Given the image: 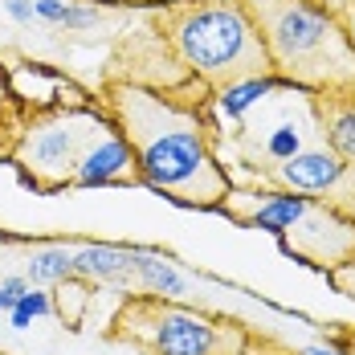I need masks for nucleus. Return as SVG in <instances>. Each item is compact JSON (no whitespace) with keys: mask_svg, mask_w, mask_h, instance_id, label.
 <instances>
[{"mask_svg":"<svg viewBox=\"0 0 355 355\" xmlns=\"http://www.w3.org/2000/svg\"><path fill=\"white\" fill-rule=\"evenodd\" d=\"M70 278H78L73 274V249L49 245V249H37L29 257V282L33 286H62Z\"/></svg>","mask_w":355,"mask_h":355,"instance_id":"nucleus-13","label":"nucleus"},{"mask_svg":"<svg viewBox=\"0 0 355 355\" xmlns=\"http://www.w3.org/2000/svg\"><path fill=\"white\" fill-rule=\"evenodd\" d=\"M278 82L306 94L355 90V49L322 0H241Z\"/></svg>","mask_w":355,"mask_h":355,"instance_id":"nucleus-2","label":"nucleus"},{"mask_svg":"<svg viewBox=\"0 0 355 355\" xmlns=\"http://www.w3.org/2000/svg\"><path fill=\"white\" fill-rule=\"evenodd\" d=\"M4 12L17 21V25H29L37 12H33V0H4Z\"/></svg>","mask_w":355,"mask_h":355,"instance_id":"nucleus-18","label":"nucleus"},{"mask_svg":"<svg viewBox=\"0 0 355 355\" xmlns=\"http://www.w3.org/2000/svg\"><path fill=\"white\" fill-rule=\"evenodd\" d=\"M331 8H335V17H339V25H343V33H347V41L355 49V0H335Z\"/></svg>","mask_w":355,"mask_h":355,"instance_id":"nucleus-17","label":"nucleus"},{"mask_svg":"<svg viewBox=\"0 0 355 355\" xmlns=\"http://www.w3.org/2000/svg\"><path fill=\"white\" fill-rule=\"evenodd\" d=\"M302 355H343V352H335V347H322V343H319V347H306Z\"/></svg>","mask_w":355,"mask_h":355,"instance_id":"nucleus-22","label":"nucleus"},{"mask_svg":"<svg viewBox=\"0 0 355 355\" xmlns=\"http://www.w3.org/2000/svg\"><path fill=\"white\" fill-rule=\"evenodd\" d=\"M12 302H17V298H12V294H8V290L0 286V311H12Z\"/></svg>","mask_w":355,"mask_h":355,"instance_id":"nucleus-21","label":"nucleus"},{"mask_svg":"<svg viewBox=\"0 0 355 355\" xmlns=\"http://www.w3.org/2000/svg\"><path fill=\"white\" fill-rule=\"evenodd\" d=\"M135 278H139L155 298H184V294H192V282L180 274L172 261H164V257H155V253H135Z\"/></svg>","mask_w":355,"mask_h":355,"instance_id":"nucleus-12","label":"nucleus"},{"mask_svg":"<svg viewBox=\"0 0 355 355\" xmlns=\"http://www.w3.org/2000/svg\"><path fill=\"white\" fill-rule=\"evenodd\" d=\"M319 200H327L335 213H343L355 225V164H347V168H343V176L335 180V188H331L327 196H319Z\"/></svg>","mask_w":355,"mask_h":355,"instance_id":"nucleus-15","label":"nucleus"},{"mask_svg":"<svg viewBox=\"0 0 355 355\" xmlns=\"http://www.w3.org/2000/svg\"><path fill=\"white\" fill-rule=\"evenodd\" d=\"M90 4H119V8H127V4H164V0H90Z\"/></svg>","mask_w":355,"mask_h":355,"instance_id":"nucleus-20","label":"nucleus"},{"mask_svg":"<svg viewBox=\"0 0 355 355\" xmlns=\"http://www.w3.org/2000/svg\"><path fill=\"white\" fill-rule=\"evenodd\" d=\"M127 319L139 322L131 331L143 335L151 355H229L241 343V335L229 331V322H216L184 306H164V298L139 302L135 311H127Z\"/></svg>","mask_w":355,"mask_h":355,"instance_id":"nucleus-5","label":"nucleus"},{"mask_svg":"<svg viewBox=\"0 0 355 355\" xmlns=\"http://www.w3.org/2000/svg\"><path fill=\"white\" fill-rule=\"evenodd\" d=\"M168 37L176 45L180 62L216 90L241 78L274 73L261 33L241 0H192V4H172Z\"/></svg>","mask_w":355,"mask_h":355,"instance_id":"nucleus-3","label":"nucleus"},{"mask_svg":"<svg viewBox=\"0 0 355 355\" xmlns=\"http://www.w3.org/2000/svg\"><path fill=\"white\" fill-rule=\"evenodd\" d=\"M286 253L322 266V270H339L343 261L355 257V225L343 213H335L327 200L311 196V205L298 213V220L282 233Z\"/></svg>","mask_w":355,"mask_h":355,"instance_id":"nucleus-6","label":"nucleus"},{"mask_svg":"<svg viewBox=\"0 0 355 355\" xmlns=\"http://www.w3.org/2000/svg\"><path fill=\"white\" fill-rule=\"evenodd\" d=\"M98 127H103V119L86 114V110H66V114H53V119L29 127L21 147H17L21 172L33 180L37 188H45V192L70 184L73 168H78V155H82L86 139Z\"/></svg>","mask_w":355,"mask_h":355,"instance_id":"nucleus-4","label":"nucleus"},{"mask_svg":"<svg viewBox=\"0 0 355 355\" xmlns=\"http://www.w3.org/2000/svg\"><path fill=\"white\" fill-rule=\"evenodd\" d=\"M135 253H139V249L82 245V249H73V274H78V278H98V282H131V274H135Z\"/></svg>","mask_w":355,"mask_h":355,"instance_id":"nucleus-10","label":"nucleus"},{"mask_svg":"<svg viewBox=\"0 0 355 355\" xmlns=\"http://www.w3.org/2000/svg\"><path fill=\"white\" fill-rule=\"evenodd\" d=\"M135 180H139V168H135L127 139L119 131L98 127L82 147L70 184L73 188H107V184H135Z\"/></svg>","mask_w":355,"mask_h":355,"instance_id":"nucleus-7","label":"nucleus"},{"mask_svg":"<svg viewBox=\"0 0 355 355\" xmlns=\"http://www.w3.org/2000/svg\"><path fill=\"white\" fill-rule=\"evenodd\" d=\"M45 315H53L49 294H45V290H37V286H29V290L12 302L8 322H12V331H29V327H33V319H45Z\"/></svg>","mask_w":355,"mask_h":355,"instance_id":"nucleus-14","label":"nucleus"},{"mask_svg":"<svg viewBox=\"0 0 355 355\" xmlns=\"http://www.w3.org/2000/svg\"><path fill=\"white\" fill-rule=\"evenodd\" d=\"M107 98L147 188L184 209H220L229 200V176L216 164L196 110L176 107L139 82H114Z\"/></svg>","mask_w":355,"mask_h":355,"instance_id":"nucleus-1","label":"nucleus"},{"mask_svg":"<svg viewBox=\"0 0 355 355\" xmlns=\"http://www.w3.org/2000/svg\"><path fill=\"white\" fill-rule=\"evenodd\" d=\"M282 82L274 78V73H257V78H241V82H229V86H220L216 90V103L220 110L229 114V119H245L253 107H261L274 90H278Z\"/></svg>","mask_w":355,"mask_h":355,"instance_id":"nucleus-11","label":"nucleus"},{"mask_svg":"<svg viewBox=\"0 0 355 355\" xmlns=\"http://www.w3.org/2000/svg\"><path fill=\"white\" fill-rule=\"evenodd\" d=\"M70 4L73 0H33V12H37V21H45V25H62Z\"/></svg>","mask_w":355,"mask_h":355,"instance_id":"nucleus-16","label":"nucleus"},{"mask_svg":"<svg viewBox=\"0 0 355 355\" xmlns=\"http://www.w3.org/2000/svg\"><path fill=\"white\" fill-rule=\"evenodd\" d=\"M315 119H319L322 143L343 164H355V90H322V94H315Z\"/></svg>","mask_w":355,"mask_h":355,"instance_id":"nucleus-9","label":"nucleus"},{"mask_svg":"<svg viewBox=\"0 0 355 355\" xmlns=\"http://www.w3.org/2000/svg\"><path fill=\"white\" fill-rule=\"evenodd\" d=\"M343 159L327 147V143H311L298 155H290L282 164H274V180L286 192H302V196H327L335 188V180L343 176Z\"/></svg>","mask_w":355,"mask_h":355,"instance_id":"nucleus-8","label":"nucleus"},{"mask_svg":"<svg viewBox=\"0 0 355 355\" xmlns=\"http://www.w3.org/2000/svg\"><path fill=\"white\" fill-rule=\"evenodd\" d=\"M4 290H8V294H12V298H21V294H25V290H29V278H4Z\"/></svg>","mask_w":355,"mask_h":355,"instance_id":"nucleus-19","label":"nucleus"}]
</instances>
